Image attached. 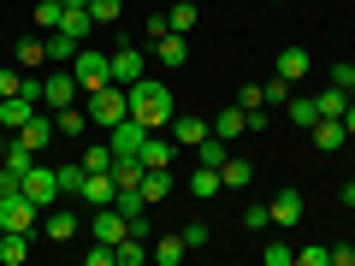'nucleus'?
Instances as JSON below:
<instances>
[{
  "label": "nucleus",
  "mask_w": 355,
  "mask_h": 266,
  "mask_svg": "<svg viewBox=\"0 0 355 266\" xmlns=\"http://www.w3.org/2000/svg\"><path fill=\"white\" fill-rule=\"evenodd\" d=\"M172 113H178V95L160 77H137V83H130V118H142L148 130H166Z\"/></svg>",
  "instance_id": "1"
},
{
  "label": "nucleus",
  "mask_w": 355,
  "mask_h": 266,
  "mask_svg": "<svg viewBox=\"0 0 355 266\" xmlns=\"http://www.w3.org/2000/svg\"><path fill=\"white\" fill-rule=\"evenodd\" d=\"M83 113H89V125L113 130L119 118H130V89H119V83H101V89H89V95H83Z\"/></svg>",
  "instance_id": "2"
},
{
  "label": "nucleus",
  "mask_w": 355,
  "mask_h": 266,
  "mask_svg": "<svg viewBox=\"0 0 355 266\" xmlns=\"http://www.w3.org/2000/svg\"><path fill=\"white\" fill-rule=\"evenodd\" d=\"M148 60H154L148 48H130V42H125L119 53H107V71H113V83H119V89H130L137 77H148Z\"/></svg>",
  "instance_id": "3"
},
{
  "label": "nucleus",
  "mask_w": 355,
  "mask_h": 266,
  "mask_svg": "<svg viewBox=\"0 0 355 266\" xmlns=\"http://www.w3.org/2000/svg\"><path fill=\"white\" fill-rule=\"evenodd\" d=\"M77 101H83V89H77L71 65H65V71H42V107L60 113V107H77Z\"/></svg>",
  "instance_id": "4"
},
{
  "label": "nucleus",
  "mask_w": 355,
  "mask_h": 266,
  "mask_svg": "<svg viewBox=\"0 0 355 266\" xmlns=\"http://www.w3.org/2000/svg\"><path fill=\"white\" fill-rule=\"evenodd\" d=\"M18 190H24L30 202H36V207H53V202H60V172L36 160V166L24 172V177H18Z\"/></svg>",
  "instance_id": "5"
},
{
  "label": "nucleus",
  "mask_w": 355,
  "mask_h": 266,
  "mask_svg": "<svg viewBox=\"0 0 355 266\" xmlns=\"http://www.w3.org/2000/svg\"><path fill=\"white\" fill-rule=\"evenodd\" d=\"M71 77H77V89H83V95H89V89H101V83H113L107 53H95V48L83 42V48H77V60H71Z\"/></svg>",
  "instance_id": "6"
},
{
  "label": "nucleus",
  "mask_w": 355,
  "mask_h": 266,
  "mask_svg": "<svg viewBox=\"0 0 355 266\" xmlns=\"http://www.w3.org/2000/svg\"><path fill=\"white\" fill-rule=\"evenodd\" d=\"M166 130H172L178 148L190 154V148H202V142L214 136V118H202V113H172V125H166Z\"/></svg>",
  "instance_id": "7"
},
{
  "label": "nucleus",
  "mask_w": 355,
  "mask_h": 266,
  "mask_svg": "<svg viewBox=\"0 0 355 266\" xmlns=\"http://www.w3.org/2000/svg\"><path fill=\"white\" fill-rule=\"evenodd\" d=\"M36 213H42V207L30 202L24 190H12V195H0V225H6V231H36Z\"/></svg>",
  "instance_id": "8"
},
{
  "label": "nucleus",
  "mask_w": 355,
  "mask_h": 266,
  "mask_svg": "<svg viewBox=\"0 0 355 266\" xmlns=\"http://www.w3.org/2000/svg\"><path fill=\"white\" fill-rule=\"evenodd\" d=\"M154 130L142 125V118H119L113 130H107V142H113V154H142V142H148Z\"/></svg>",
  "instance_id": "9"
},
{
  "label": "nucleus",
  "mask_w": 355,
  "mask_h": 266,
  "mask_svg": "<svg viewBox=\"0 0 355 266\" xmlns=\"http://www.w3.org/2000/svg\"><path fill=\"white\" fill-rule=\"evenodd\" d=\"M89 231H95V242H125V231H130V219L119 213L113 202H107V207H95V219H89Z\"/></svg>",
  "instance_id": "10"
},
{
  "label": "nucleus",
  "mask_w": 355,
  "mask_h": 266,
  "mask_svg": "<svg viewBox=\"0 0 355 266\" xmlns=\"http://www.w3.org/2000/svg\"><path fill=\"white\" fill-rule=\"evenodd\" d=\"M42 237H48V242H71L77 237V213H71V207H60V202L42 207Z\"/></svg>",
  "instance_id": "11"
},
{
  "label": "nucleus",
  "mask_w": 355,
  "mask_h": 266,
  "mask_svg": "<svg viewBox=\"0 0 355 266\" xmlns=\"http://www.w3.org/2000/svg\"><path fill=\"white\" fill-rule=\"evenodd\" d=\"M36 113H42V101H30V95H6V101H0V130H24Z\"/></svg>",
  "instance_id": "12"
},
{
  "label": "nucleus",
  "mask_w": 355,
  "mask_h": 266,
  "mask_svg": "<svg viewBox=\"0 0 355 266\" xmlns=\"http://www.w3.org/2000/svg\"><path fill=\"white\" fill-rule=\"evenodd\" d=\"M314 148H320V154H343V148H349L343 118H314Z\"/></svg>",
  "instance_id": "13"
},
{
  "label": "nucleus",
  "mask_w": 355,
  "mask_h": 266,
  "mask_svg": "<svg viewBox=\"0 0 355 266\" xmlns=\"http://www.w3.org/2000/svg\"><path fill=\"white\" fill-rule=\"evenodd\" d=\"M178 190V177H172V166H148V172H142V202H166V195Z\"/></svg>",
  "instance_id": "14"
},
{
  "label": "nucleus",
  "mask_w": 355,
  "mask_h": 266,
  "mask_svg": "<svg viewBox=\"0 0 355 266\" xmlns=\"http://www.w3.org/2000/svg\"><path fill=\"white\" fill-rule=\"evenodd\" d=\"M148 53H154V60H160V65H166V71H178V65L190 60V42L178 36V30H166V36H160V42H154V48H148Z\"/></svg>",
  "instance_id": "15"
},
{
  "label": "nucleus",
  "mask_w": 355,
  "mask_h": 266,
  "mask_svg": "<svg viewBox=\"0 0 355 266\" xmlns=\"http://www.w3.org/2000/svg\"><path fill=\"white\" fill-rule=\"evenodd\" d=\"M77 195H83L89 207H107L119 195V184H113V172H83V190H77Z\"/></svg>",
  "instance_id": "16"
},
{
  "label": "nucleus",
  "mask_w": 355,
  "mask_h": 266,
  "mask_svg": "<svg viewBox=\"0 0 355 266\" xmlns=\"http://www.w3.org/2000/svg\"><path fill=\"white\" fill-rule=\"evenodd\" d=\"M272 225H279V231L302 225V190H279V195H272Z\"/></svg>",
  "instance_id": "17"
},
{
  "label": "nucleus",
  "mask_w": 355,
  "mask_h": 266,
  "mask_svg": "<svg viewBox=\"0 0 355 266\" xmlns=\"http://www.w3.org/2000/svg\"><path fill=\"white\" fill-rule=\"evenodd\" d=\"M184 254H190L184 231H172V237H154V242H148V260H154V266H178Z\"/></svg>",
  "instance_id": "18"
},
{
  "label": "nucleus",
  "mask_w": 355,
  "mask_h": 266,
  "mask_svg": "<svg viewBox=\"0 0 355 266\" xmlns=\"http://www.w3.org/2000/svg\"><path fill=\"white\" fill-rule=\"evenodd\" d=\"M12 136L24 142V148H36V154H42V148L53 142V136H60V130H53V118H48V113H36V118L24 125V130H12Z\"/></svg>",
  "instance_id": "19"
},
{
  "label": "nucleus",
  "mask_w": 355,
  "mask_h": 266,
  "mask_svg": "<svg viewBox=\"0 0 355 266\" xmlns=\"http://www.w3.org/2000/svg\"><path fill=\"white\" fill-rule=\"evenodd\" d=\"M243 130H249V113H243L237 101H231V107H219V113H214V136H225V142H237Z\"/></svg>",
  "instance_id": "20"
},
{
  "label": "nucleus",
  "mask_w": 355,
  "mask_h": 266,
  "mask_svg": "<svg viewBox=\"0 0 355 266\" xmlns=\"http://www.w3.org/2000/svg\"><path fill=\"white\" fill-rule=\"evenodd\" d=\"M30 249H36V242H30V231H6V237H0V266H24Z\"/></svg>",
  "instance_id": "21"
},
{
  "label": "nucleus",
  "mask_w": 355,
  "mask_h": 266,
  "mask_svg": "<svg viewBox=\"0 0 355 266\" xmlns=\"http://www.w3.org/2000/svg\"><path fill=\"white\" fill-rule=\"evenodd\" d=\"M190 195H196V202H214V195H225V184H219L214 166H190Z\"/></svg>",
  "instance_id": "22"
},
{
  "label": "nucleus",
  "mask_w": 355,
  "mask_h": 266,
  "mask_svg": "<svg viewBox=\"0 0 355 266\" xmlns=\"http://www.w3.org/2000/svg\"><path fill=\"white\" fill-rule=\"evenodd\" d=\"M12 65H18V71H42V65H48V42L24 36V42H18V53H12Z\"/></svg>",
  "instance_id": "23"
},
{
  "label": "nucleus",
  "mask_w": 355,
  "mask_h": 266,
  "mask_svg": "<svg viewBox=\"0 0 355 266\" xmlns=\"http://www.w3.org/2000/svg\"><path fill=\"white\" fill-rule=\"evenodd\" d=\"M308 65H314V53H308V48H284L272 71H279V77H291V83H302V77H308Z\"/></svg>",
  "instance_id": "24"
},
{
  "label": "nucleus",
  "mask_w": 355,
  "mask_h": 266,
  "mask_svg": "<svg viewBox=\"0 0 355 266\" xmlns=\"http://www.w3.org/2000/svg\"><path fill=\"white\" fill-rule=\"evenodd\" d=\"M219 184H225V190H249V184H254V166L243 160V154H231V160L219 166Z\"/></svg>",
  "instance_id": "25"
},
{
  "label": "nucleus",
  "mask_w": 355,
  "mask_h": 266,
  "mask_svg": "<svg viewBox=\"0 0 355 266\" xmlns=\"http://www.w3.org/2000/svg\"><path fill=\"white\" fill-rule=\"evenodd\" d=\"M178 160V142L172 136H160V130H154L148 142H142V166H172Z\"/></svg>",
  "instance_id": "26"
},
{
  "label": "nucleus",
  "mask_w": 355,
  "mask_h": 266,
  "mask_svg": "<svg viewBox=\"0 0 355 266\" xmlns=\"http://www.w3.org/2000/svg\"><path fill=\"white\" fill-rule=\"evenodd\" d=\"M113 266H148V242L125 231V242H113Z\"/></svg>",
  "instance_id": "27"
},
{
  "label": "nucleus",
  "mask_w": 355,
  "mask_h": 266,
  "mask_svg": "<svg viewBox=\"0 0 355 266\" xmlns=\"http://www.w3.org/2000/svg\"><path fill=\"white\" fill-rule=\"evenodd\" d=\"M284 113H291V125L314 130V118H320V101H314V95H291V101H284Z\"/></svg>",
  "instance_id": "28"
},
{
  "label": "nucleus",
  "mask_w": 355,
  "mask_h": 266,
  "mask_svg": "<svg viewBox=\"0 0 355 266\" xmlns=\"http://www.w3.org/2000/svg\"><path fill=\"white\" fill-rule=\"evenodd\" d=\"M196 18H202V6H196V0H178V6H166V24H172L178 36H190Z\"/></svg>",
  "instance_id": "29"
},
{
  "label": "nucleus",
  "mask_w": 355,
  "mask_h": 266,
  "mask_svg": "<svg viewBox=\"0 0 355 266\" xmlns=\"http://www.w3.org/2000/svg\"><path fill=\"white\" fill-rule=\"evenodd\" d=\"M190 154H196V166H214V172H219V166L231 160V142H225V136H207L202 148H190Z\"/></svg>",
  "instance_id": "30"
},
{
  "label": "nucleus",
  "mask_w": 355,
  "mask_h": 266,
  "mask_svg": "<svg viewBox=\"0 0 355 266\" xmlns=\"http://www.w3.org/2000/svg\"><path fill=\"white\" fill-rule=\"evenodd\" d=\"M42 42H48V60H65V65H71V60H77V48H83V42L65 36V30H48Z\"/></svg>",
  "instance_id": "31"
},
{
  "label": "nucleus",
  "mask_w": 355,
  "mask_h": 266,
  "mask_svg": "<svg viewBox=\"0 0 355 266\" xmlns=\"http://www.w3.org/2000/svg\"><path fill=\"white\" fill-rule=\"evenodd\" d=\"M83 125H89L83 107H60V113H53V130H60V136H83Z\"/></svg>",
  "instance_id": "32"
},
{
  "label": "nucleus",
  "mask_w": 355,
  "mask_h": 266,
  "mask_svg": "<svg viewBox=\"0 0 355 266\" xmlns=\"http://www.w3.org/2000/svg\"><path fill=\"white\" fill-rule=\"evenodd\" d=\"M261 95H266V107H284V101L296 95V83H291V77H279V71H272V77L261 83Z\"/></svg>",
  "instance_id": "33"
},
{
  "label": "nucleus",
  "mask_w": 355,
  "mask_h": 266,
  "mask_svg": "<svg viewBox=\"0 0 355 266\" xmlns=\"http://www.w3.org/2000/svg\"><path fill=\"white\" fill-rule=\"evenodd\" d=\"M83 172H113V142H95V148H83Z\"/></svg>",
  "instance_id": "34"
},
{
  "label": "nucleus",
  "mask_w": 355,
  "mask_h": 266,
  "mask_svg": "<svg viewBox=\"0 0 355 266\" xmlns=\"http://www.w3.org/2000/svg\"><path fill=\"white\" fill-rule=\"evenodd\" d=\"M314 101H320V118H343V107H349V89H338V83H331L326 95H314Z\"/></svg>",
  "instance_id": "35"
},
{
  "label": "nucleus",
  "mask_w": 355,
  "mask_h": 266,
  "mask_svg": "<svg viewBox=\"0 0 355 266\" xmlns=\"http://www.w3.org/2000/svg\"><path fill=\"white\" fill-rule=\"evenodd\" d=\"M65 24V0H36V30H60Z\"/></svg>",
  "instance_id": "36"
},
{
  "label": "nucleus",
  "mask_w": 355,
  "mask_h": 266,
  "mask_svg": "<svg viewBox=\"0 0 355 266\" xmlns=\"http://www.w3.org/2000/svg\"><path fill=\"white\" fill-rule=\"evenodd\" d=\"M89 12H95V24H119L125 18V0H89Z\"/></svg>",
  "instance_id": "37"
},
{
  "label": "nucleus",
  "mask_w": 355,
  "mask_h": 266,
  "mask_svg": "<svg viewBox=\"0 0 355 266\" xmlns=\"http://www.w3.org/2000/svg\"><path fill=\"white\" fill-rule=\"evenodd\" d=\"M243 225H249V231H266V225H272V207H266V202H249V207H243Z\"/></svg>",
  "instance_id": "38"
},
{
  "label": "nucleus",
  "mask_w": 355,
  "mask_h": 266,
  "mask_svg": "<svg viewBox=\"0 0 355 266\" xmlns=\"http://www.w3.org/2000/svg\"><path fill=\"white\" fill-rule=\"evenodd\" d=\"M6 95H24V71H18V65H0V101H6Z\"/></svg>",
  "instance_id": "39"
},
{
  "label": "nucleus",
  "mask_w": 355,
  "mask_h": 266,
  "mask_svg": "<svg viewBox=\"0 0 355 266\" xmlns=\"http://www.w3.org/2000/svg\"><path fill=\"white\" fill-rule=\"evenodd\" d=\"M60 172V195H77L83 190V166H53Z\"/></svg>",
  "instance_id": "40"
},
{
  "label": "nucleus",
  "mask_w": 355,
  "mask_h": 266,
  "mask_svg": "<svg viewBox=\"0 0 355 266\" xmlns=\"http://www.w3.org/2000/svg\"><path fill=\"white\" fill-rule=\"evenodd\" d=\"M261 260H266V266H291V260H296V249H291V242H266Z\"/></svg>",
  "instance_id": "41"
},
{
  "label": "nucleus",
  "mask_w": 355,
  "mask_h": 266,
  "mask_svg": "<svg viewBox=\"0 0 355 266\" xmlns=\"http://www.w3.org/2000/svg\"><path fill=\"white\" fill-rule=\"evenodd\" d=\"M296 266H331V249H320V242H308V249H296Z\"/></svg>",
  "instance_id": "42"
},
{
  "label": "nucleus",
  "mask_w": 355,
  "mask_h": 266,
  "mask_svg": "<svg viewBox=\"0 0 355 266\" xmlns=\"http://www.w3.org/2000/svg\"><path fill=\"white\" fill-rule=\"evenodd\" d=\"M166 30H172V24H166V12H154V18H142V42H148V48H154V42L166 36Z\"/></svg>",
  "instance_id": "43"
},
{
  "label": "nucleus",
  "mask_w": 355,
  "mask_h": 266,
  "mask_svg": "<svg viewBox=\"0 0 355 266\" xmlns=\"http://www.w3.org/2000/svg\"><path fill=\"white\" fill-rule=\"evenodd\" d=\"M83 266H113V242H95V249H83Z\"/></svg>",
  "instance_id": "44"
},
{
  "label": "nucleus",
  "mask_w": 355,
  "mask_h": 266,
  "mask_svg": "<svg viewBox=\"0 0 355 266\" xmlns=\"http://www.w3.org/2000/svg\"><path fill=\"white\" fill-rule=\"evenodd\" d=\"M130 237H142V242H154V225H148V207H142V213H130Z\"/></svg>",
  "instance_id": "45"
},
{
  "label": "nucleus",
  "mask_w": 355,
  "mask_h": 266,
  "mask_svg": "<svg viewBox=\"0 0 355 266\" xmlns=\"http://www.w3.org/2000/svg\"><path fill=\"white\" fill-rule=\"evenodd\" d=\"M207 237H214V231H207L202 219H196V225H184V242H190V249H207Z\"/></svg>",
  "instance_id": "46"
},
{
  "label": "nucleus",
  "mask_w": 355,
  "mask_h": 266,
  "mask_svg": "<svg viewBox=\"0 0 355 266\" xmlns=\"http://www.w3.org/2000/svg\"><path fill=\"white\" fill-rule=\"evenodd\" d=\"M237 107H266V95H261V83H243V89H237Z\"/></svg>",
  "instance_id": "47"
},
{
  "label": "nucleus",
  "mask_w": 355,
  "mask_h": 266,
  "mask_svg": "<svg viewBox=\"0 0 355 266\" xmlns=\"http://www.w3.org/2000/svg\"><path fill=\"white\" fill-rule=\"evenodd\" d=\"M331 266H355V242H331Z\"/></svg>",
  "instance_id": "48"
},
{
  "label": "nucleus",
  "mask_w": 355,
  "mask_h": 266,
  "mask_svg": "<svg viewBox=\"0 0 355 266\" xmlns=\"http://www.w3.org/2000/svg\"><path fill=\"white\" fill-rule=\"evenodd\" d=\"M349 77H355V65H349V60H338V65H331V83H338V89H349Z\"/></svg>",
  "instance_id": "49"
},
{
  "label": "nucleus",
  "mask_w": 355,
  "mask_h": 266,
  "mask_svg": "<svg viewBox=\"0 0 355 266\" xmlns=\"http://www.w3.org/2000/svg\"><path fill=\"white\" fill-rule=\"evenodd\" d=\"M6 148H12V130H0V166H6Z\"/></svg>",
  "instance_id": "50"
},
{
  "label": "nucleus",
  "mask_w": 355,
  "mask_h": 266,
  "mask_svg": "<svg viewBox=\"0 0 355 266\" xmlns=\"http://www.w3.org/2000/svg\"><path fill=\"white\" fill-rule=\"evenodd\" d=\"M343 207H355V177H349V184H343Z\"/></svg>",
  "instance_id": "51"
},
{
  "label": "nucleus",
  "mask_w": 355,
  "mask_h": 266,
  "mask_svg": "<svg viewBox=\"0 0 355 266\" xmlns=\"http://www.w3.org/2000/svg\"><path fill=\"white\" fill-rule=\"evenodd\" d=\"M266 6H291V0H266Z\"/></svg>",
  "instance_id": "52"
},
{
  "label": "nucleus",
  "mask_w": 355,
  "mask_h": 266,
  "mask_svg": "<svg viewBox=\"0 0 355 266\" xmlns=\"http://www.w3.org/2000/svg\"><path fill=\"white\" fill-rule=\"evenodd\" d=\"M65 6H89V0H65Z\"/></svg>",
  "instance_id": "53"
},
{
  "label": "nucleus",
  "mask_w": 355,
  "mask_h": 266,
  "mask_svg": "<svg viewBox=\"0 0 355 266\" xmlns=\"http://www.w3.org/2000/svg\"><path fill=\"white\" fill-rule=\"evenodd\" d=\"M349 101H355V77H349Z\"/></svg>",
  "instance_id": "54"
},
{
  "label": "nucleus",
  "mask_w": 355,
  "mask_h": 266,
  "mask_svg": "<svg viewBox=\"0 0 355 266\" xmlns=\"http://www.w3.org/2000/svg\"><path fill=\"white\" fill-rule=\"evenodd\" d=\"M349 154H355V136H349Z\"/></svg>",
  "instance_id": "55"
},
{
  "label": "nucleus",
  "mask_w": 355,
  "mask_h": 266,
  "mask_svg": "<svg viewBox=\"0 0 355 266\" xmlns=\"http://www.w3.org/2000/svg\"><path fill=\"white\" fill-rule=\"evenodd\" d=\"M0 237H6V225H0Z\"/></svg>",
  "instance_id": "56"
}]
</instances>
